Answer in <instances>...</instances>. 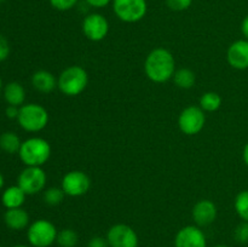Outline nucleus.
Listing matches in <instances>:
<instances>
[{"mask_svg": "<svg viewBox=\"0 0 248 247\" xmlns=\"http://www.w3.org/2000/svg\"><path fill=\"white\" fill-rule=\"evenodd\" d=\"M176 72V61L171 51L156 47L150 51L144 61V73L150 81L164 84L173 77Z\"/></svg>", "mask_w": 248, "mask_h": 247, "instance_id": "nucleus-1", "label": "nucleus"}, {"mask_svg": "<svg viewBox=\"0 0 248 247\" xmlns=\"http://www.w3.org/2000/svg\"><path fill=\"white\" fill-rule=\"evenodd\" d=\"M19 159L26 166L41 167L51 156V145L41 137H31L22 142L19 148Z\"/></svg>", "mask_w": 248, "mask_h": 247, "instance_id": "nucleus-2", "label": "nucleus"}, {"mask_svg": "<svg viewBox=\"0 0 248 247\" xmlns=\"http://www.w3.org/2000/svg\"><path fill=\"white\" fill-rule=\"evenodd\" d=\"M89 84V74L86 69L80 65L67 67L57 79V87L63 94L68 97L79 96L86 90Z\"/></svg>", "mask_w": 248, "mask_h": 247, "instance_id": "nucleus-3", "label": "nucleus"}, {"mask_svg": "<svg viewBox=\"0 0 248 247\" xmlns=\"http://www.w3.org/2000/svg\"><path fill=\"white\" fill-rule=\"evenodd\" d=\"M48 111L38 103H28L19 107L17 121L27 132H39L48 124Z\"/></svg>", "mask_w": 248, "mask_h": 247, "instance_id": "nucleus-4", "label": "nucleus"}, {"mask_svg": "<svg viewBox=\"0 0 248 247\" xmlns=\"http://www.w3.org/2000/svg\"><path fill=\"white\" fill-rule=\"evenodd\" d=\"M57 228L47 219H38L28 227L27 239L33 247H50L57 240Z\"/></svg>", "mask_w": 248, "mask_h": 247, "instance_id": "nucleus-5", "label": "nucleus"}, {"mask_svg": "<svg viewBox=\"0 0 248 247\" xmlns=\"http://www.w3.org/2000/svg\"><path fill=\"white\" fill-rule=\"evenodd\" d=\"M111 2L115 16L125 23L140 22L147 15V0H113Z\"/></svg>", "mask_w": 248, "mask_h": 247, "instance_id": "nucleus-6", "label": "nucleus"}, {"mask_svg": "<svg viewBox=\"0 0 248 247\" xmlns=\"http://www.w3.org/2000/svg\"><path fill=\"white\" fill-rule=\"evenodd\" d=\"M206 124L205 111L200 106H189L178 116V127L184 135L195 136L202 131Z\"/></svg>", "mask_w": 248, "mask_h": 247, "instance_id": "nucleus-7", "label": "nucleus"}, {"mask_svg": "<svg viewBox=\"0 0 248 247\" xmlns=\"http://www.w3.org/2000/svg\"><path fill=\"white\" fill-rule=\"evenodd\" d=\"M47 181L45 171L38 166H27L17 178V185L27 194L35 195L44 190Z\"/></svg>", "mask_w": 248, "mask_h": 247, "instance_id": "nucleus-8", "label": "nucleus"}, {"mask_svg": "<svg viewBox=\"0 0 248 247\" xmlns=\"http://www.w3.org/2000/svg\"><path fill=\"white\" fill-rule=\"evenodd\" d=\"M107 241L109 247H138L140 244L136 230L124 223H118L109 228Z\"/></svg>", "mask_w": 248, "mask_h": 247, "instance_id": "nucleus-9", "label": "nucleus"}, {"mask_svg": "<svg viewBox=\"0 0 248 247\" xmlns=\"http://www.w3.org/2000/svg\"><path fill=\"white\" fill-rule=\"evenodd\" d=\"M91 186V179L85 172L74 170L65 173L62 178L61 188L63 189L64 194L70 198H78L82 196L90 190Z\"/></svg>", "mask_w": 248, "mask_h": 247, "instance_id": "nucleus-10", "label": "nucleus"}, {"mask_svg": "<svg viewBox=\"0 0 248 247\" xmlns=\"http://www.w3.org/2000/svg\"><path fill=\"white\" fill-rule=\"evenodd\" d=\"M81 29L86 39L91 41H102L109 33V22L103 15L92 12L84 18Z\"/></svg>", "mask_w": 248, "mask_h": 247, "instance_id": "nucleus-11", "label": "nucleus"}, {"mask_svg": "<svg viewBox=\"0 0 248 247\" xmlns=\"http://www.w3.org/2000/svg\"><path fill=\"white\" fill-rule=\"evenodd\" d=\"M174 247H207L205 232L198 225H186L178 230Z\"/></svg>", "mask_w": 248, "mask_h": 247, "instance_id": "nucleus-12", "label": "nucleus"}, {"mask_svg": "<svg viewBox=\"0 0 248 247\" xmlns=\"http://www.w3.org/2000/svg\"><path fill=\"white\" fill-rule=\"evenodd\" d=\"M227 61L234 69H248V40L240 39L230 44L227 50Z\"/></svg>", "mask_w": 248, "mask_h": 247, "instance_id": "nucleus-13", "label": "nucleus"}, {"mask_svg": "<svg viewBox=\"0 0 248 247\" xmlns=\"http://www.w3.org/2000/svg\"><path fill=\"white\" fill-rule=\"evenodd\" d=\"M191 217L198 227H207V225L212 224L217 218V207H216L215 202L207 200V199H203L194 205Z\"/></svg>", "mask_w": 248, "mask_h": 247, "instance_id": "nucleus-14", "label": "nucleus"}, {"mask_svg": "<svg viewBox=\"0 0 248 247\" xmlns=\"http://www.w3.org/2000/svg\"><path fill=\"white\" fill-rule=\"evenodd\" d=\"M31 85L41 93H51L57 87V79L48 70H38L31 77Z\"/></svg>", "mask_w": 248, "mask_h": 247, "instance_id": "nucleus-15", "label": "nucleus"}, {"mask_svg": "<svg viewBox=\"0 0 248 247\" xmlns=\"http://www.w3.org/2000/svg\"><path fill=\"white\" fill-rule=\"evenodd\" d=\"M5 224L12 230L26 229L29 225V215L22 207L9 208L4 215Z\"/></svg>", "mask_w": 248, "mask_h": 247, "instance_id": "nucleus-16", "label": "nucleus"}, {"mask_svg": "<svg viewBox=\"0 0 248 247\" xmlns=\"http://www.w3.org/2000/svg\"><path fill=\"white\" fill-rule=\"evenodd\" d=\"M26 196L27 194L18 185L9 186L2 193V205L6 207V210H9V208L22 207V205L26 201Z\"/></svg>", "mask_w": 248, "mask_h": 247, "instance_id": "nucleus-17", "label": "nucleus"}, {"mask_svg": "<svg viewBox=\"0 0 248 247\" xmlns=\"http://www.w3.org/2000/svg\"><path fill=\"white\" fill-rule=\"evenodd\" d=\"M4 97L9 106L21 107L26 99V91L19 82L12 81L4 87Z\"/></svg>", "mask_w": 248, "mask_h": 247, "instance_id": "nucleus-18", "label": "nucleus"}, {"mask_svg": "<svg viewBox=\"0 0 248 247\" xmlns=\"http://www.w3.org/2000/svg\"><path fill=\"white\" fill-rule=\"evenodd\" d=\"M173 82L177 87L183 90H189L195 85V73L189 68H179L176 69L173 75Z\"/></svg>", "mask_w": 248, "mask_h": 247, "instance_id": "nucleus-19", "label": "nucleus"}, {"mask_svg": "<svg viewBox=\"0 0 248 247\" xmlns=\"http://www.w3.org/2000/svg\"><path fill=\"white\" fill-rule=\"evenodd\" d=\"M22 142L18 136L14 132H5L0 136V148L7 154H16L19 152Z\"/></svg>", "mask_w": 248, "mask_h": 247, "instance_id": "nucleus-20", "label": "nucleus"}, {"mask_svg": "<svg viewBox=\"0 0 248 247\" xmlns=\"http://www.w3.org/2000/svg\"><path fill=\"white\" fill-rule=\"evenodd\" d=\"M220 107H222V97L217 92L208 91L200 97V108L203 111L213 113L217 111Z\"/></svg>", "mask_w": 248, "mask_h": 247, "instance_id": "nucleus-21", "label": "nucleus"}, {"mask_svg": "<svg viewBox=\"0 0 248 247\" xmlns=\"http://www.w3.org/2000/svg\"><path fill=\"white\" fill-rule=\"evenodd\" d=\"M78 241H79V236H78L77 232L69 229V228L60 230L57 235V240H56L60 247H75Z\"/></svg>", "mask_w": 248, "mask_h": 247, "instance_id": "nucleus-22", "label": "nucleus"}, {"mask_svg": "<svg viewBox=\"0 0 248 247\" xmlns=\"http://www.w3.org/2000/svg\"><path fill=\"white\" fill-rule=\"evenodd\" d=\"M235 211L244 222H248V189L240 191L235 198Z\"/></svg>", "mask_w": 248, "mask_h": 247, "instance_id": "nucleus-23", "label": "nucleus"}, {"mask_svg": "<svg viewBox=\"0 0 248 247\" xmlns=\"http://www.w3.org/2000/svg\"><path fill=\"white\" fill-rule=\"evenodd\" d=\"M64 191L62 188H57V186H51L44 191V201L50 206H57L63 202L64 200Z\"/></svg>", "mask_w": 248, "mask_h": 247, "instance_id": "nucleus-24", "label": "nucleus"}, {"mask_svg": "<svg viewBox=\"0 0 248 247\" xmlns=\"http://www.w3.org/2000/svg\"><path fill=\"white\" fill-rule=\"evenodd\" d=\"M234 239L239 244H247L248 242V222L242 220L234 230Z\"/></svg>", "mask_w": 248, "mask_h": 247, "instance_id": "nucleus-25", "label": "nucleus"}, {"mask_svg": "<svg viewBox=\"0 0 248 247\" xmlns=\"http://www.w3.org/2000/svg\"><path fill=\"white\" fill-rule=\"evenodd\" d=\"M166 1L167 7L172 11H186L193 4V0H165Z\"/></svg>", "mask_w": 248, "mask_h": 247, "instance_id": "nucleus-26", "label": "nucleus"}, {"mask_svg": "<svg viewBox=\"0 0 248 247\" xmlns=\"http://www.w3.org/2000/svg\"><path fill=\"white\" fill-rule=\"evenodd\" d=\"M48 1L51 6L57 11H68L72 10L79 2V0H48Z\"/></svg>", "mask_w": 248, "mask_h": 247, "instance_id": "nucleus-27", "label": "nucleus"}, {"mask_svg": "<svg viewBox=\"0 0 248 247\" xmlns=\"http://www.w3.org/2000/svg\"><path fill=\"white\" fill-rule=\"evenodd\" d=\"M10 55V45L7 39L0 34V62L6 60Z\"/></svg>", "mask_w": 248, "mask_h": 247, "instance_id": "nucleus-28", "label": "nucleus"}, {"mask_svg": "<svg viewBox=\"0 0 248 247\" xmlns=\"http://www.w3.org/2000/svg\"><path fill=\"white\" fill-rule=\"evenodd\" d=\"M87 247H109L107 237L93 236L87 244Z\"/></svg>", "mask_w": 248, "mask_h": 247, "instance_id": "nucleus-29", "label": "nucleus"}, {"mask_svg": "<svg viewBox=\"0 0 248 247\" xmlns=\"http://www.w3.org/2000/svg\"><path fill=\"white\" fill-rule=\"evenodd\" d=\"M90 6L96 7V9H102V7H106L107 5L110 4L113 0H85Z\"/></svg>", "mask_w": 248, "mask_h": 247, "instance_id": "nucleus-30", "label": "nucleus"}, {"mask_svg": "<svg viewBox=\"0 0 248 247\" xmlns=\"http://www.w3.org/2000/svg\"><path fill=\"white\" fill-rule=\"evenodd\" d=\"M6 113V116L9 119H17L18 118V113H19V108L16 106H9L5 110Z\"/></svg>", "mask_w": 248, "mask_h": 247, "instance_id": "nucleus-31", "label": "nucleus"}, {"mask_svg": "<svg viewBox=\"0 0 248 247\" xmlns=\"http://www.w3.org/2000/svg\"><path fill=\"white\" fill-rule=\"evenodd\" d=\"M241 33L245 36V39L248 40V15L241 22Z\"/></svg>", "mask_w": 248, "mask_h": 247, "instance_id": "nucleus-32", "label": "nucleus"}, {"mask_svg": "<svg viewBox=\"0 0 248 247\" xmlns=\"http://www.w3.org/2000/svg\"><path fill=\"white\" fill-rule=\"evenodd\" d=\"M242 159H244V162L248 167V142L245 144L244 150H242Z\"/></svg>", "mask_w": 248, "mask_h": 247, "instance_id": "nucleus-33", "label": "nucleus"}, {"mask_svg": "<svg viewBox=\"0 0 248 247\" xmlns=\"http://www.w3.org/2000/svg\"><path fill=\"white\" fill-rule=\"evenodd\" d=\"M2 185H4V177H2L1 172H0V189L2 188Z\"/></svg>", "mask_w": 248, "mask_h": 247, "instance_id": "nucleus-34", "label": "nucleus"}, {"mask_svg": "<svg viewBox=\"0 0 248 247\" xmlns=\"http://www.w3.org/2000/svg\"><path fill=\"white\" fill-rule=\"evenodd\" d=\"M12 247H28L26 245H16V246H12Z\"/></svg>", "mask_w": 248, "mask_h": 247, "instance_id": "nucleus-35", "label": "nucleus"}, {"mask_svg": "<svg viewBox=\"0 0 248 247\" xmlns=\"http://www.w3.org/2000/svg\"><path fill=\"white\" fill-rule=\"evenodd\" d=\"M215 247H229V246H227V245H217V246Z\"/></svg>", "mask_w": 248, "mask_h": 247, "instance_id": "nucleus-36", "label": "nucleus"}, {"mask_svg": "<svg viewBox=\"0 0 248 247\" xmlns=\"http://www.w3.org/2000/svg\"><path fill=\"white\" fill-rule=\"evenodd\" d=\"M2 89V81H1V77H0V91H1Z\"/></svg>", "mask_w": 248, "mask_h": 247, "instance_id": "nucleus-37", "label": "nucleus"}, {"mask_svg": "<svg viewBox=\"0 0 248 247\" xmlns=\"http://www.w3.org/2000/svg\"><path fill=\"white\" fill-rule=\"evenodd\" d=\"M5 1V0H0V2H4Z\"/></svg>", "mask_w": 248, "mask_h": 247, "instance_id": "nucleus-38", "label": "nucleus"}, {"mask_svg": "<svg viewBox=\"0 0 248 247\" xmlns=\"http://www.w3.org/2000/svg\"><path fill=\"white\" fill-rule=\"evenodd\" d=\"M0 247H1V246H0Z\"/></svg>", "mask_w": 248, "mask_h": 247, "instance_id": "nucleus-39", "label": "nucleus"}]
</instances>
